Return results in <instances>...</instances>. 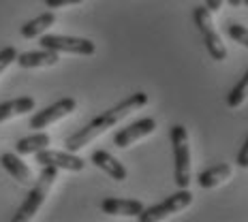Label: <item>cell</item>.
<instances>
[{
    "label": "cell",
    "instance_id": "cell-1",
    "mask_svg": "<svg viewBox=\"0 0 248 222\" xmlns=\"http://www.w3.org/2000/svg\"><path fill=\"white\" fill-rule=\"evenodd\" d=\"M146 105H148V94L146 92H135V94H131L128 99L120 101L116 107L103 111L101 116H96L94 120H90L84 128H79V131L73 133L71 137H66L64 148L69 149V152H79L81 148L88 146L90 141H94L99 135H103L105 131L113 128L118 122H122L124 118L131 116L135 109H141V107H146Z\"/></svg>",
    "mask_w": 248,
    "mask_h": 222
},
{
    "label": "cell",
    "instance_id": "cell-2",
    "mask_svg": "<svg viewBox=\"0 0 248 222\" xmlns=\"http://www.w3.org/2000/svg\"><path fill=\"white\" fill-rule=\"evenodd\" d=\"M56 178H58V169L51 167V164H43V169H41L39 173V179L32 184V188H30L28 197L24 199V203L19 205V209L15 211L13 216V222H26L30 218H34V214L41 209V205L45 203V197H47L49 188L54 186Z\"/></svg>",
    "mask_w": 248,
    "mask_h": 222
},
{
    "label": "cell",
    "instance_id": "cell-3",
    "mask_svg": "<svg viewBox=\"0 0 248 222\" xmlns=\"http://www.w3.org/2000/svg\"><path fill=\"white\" fill-rule=\"evenodd\" d=\"M173 146V163H175V186L188 188L190 186V146H188V131L182 124L171 126L169 133Z\"/></svg>",
    "mask_w": 248,
    "mask_h": 222
},
{
    "label": "cell",
    "instance_id": "cell-4",
    "mask_svg": "<svg viewBox=\"0 0 248 222\" xmlns=\"http://www.w3.org/2000/svg\"><path fill=\"white\" fill-rule=\"evenodd\" d=\"M193 22H195V26H197L201 39H203L210 58L216 60V62H223L227 58V47H225L223 39H220V34L216 32V28H214L212 11L205 7V4H197V7L193 9Z\"/></svg>",
    "mask_w": 248,
    "mask_h": 222
},
{
    "label": "cell",
    "instance_id": "cell-5",
    "mask_svg": "<svg viewBox=\"0 0 248 222\" xmlns=\"http://www.w3.org/2000/svg\"><path fill=\"white\" fill-rule=\"evenodd\" d=\"M190 203H193V192H190L188 188H178V192L169 194V197L165 201H161V203L143 209L141 214H139V220L141 222H158V220L167 218V216L186 209Z\"/></svg>",
    "mask_w": 248,
    "mask_h": 222
},
{
    "label": "cell",
    "instance_id": "cell-6",
    "mask_svg": "<svg viewBox=\"0 0 248 222\" xmlns=\"http://www.w3.org/2000/svg\"><path fill=\"white\" fill-rule=\"evenodd\" d=\"M41 47L58 51V54H77V56H92L96 51V45L90 39L81 37H64V34H41Z\"/></svg>",
    "mask_w": 248,
    "mask_h": 222
},
{
    "label": "cell",
    "instance_id": "cell-7",
    "mask_svg": "<svg viewBox=\"0 0 248 222\" xmlns=\"http://www.w3.org/2000/svg\"><path fill=\"white\" fill-rule=\"evenodd\" d=\"M77 109V101L71 99V96H66V99H60L58 103H54V105L45 107V109L37 111L32 118H30V128H34V131H39V128H47L49 124L62 120V118L71 116Z\"/></svg>",
    "mask_w": 248,
    "mask_h": 222
},
{
    "label": "cell",
    "instance_id": "cell-8",
    "mask_svg": "<svg viewBox=\"0 0 248 222\" xmlns=\"http://www.w3.org/2000/svg\"><path fill=\"white\" fill-rule=\"evenodd\" d=\"M37 163L43 167V164H51L56 169H64V171H84L86 167V161L79 156H75V152H58V149H39L37 154Z\"/></svg>",
    "mask_w": 248,
    "mask_h": 222
},
{
    "label": "cell",
    "instance_id": "cell-9",
    "mask_svg": "<svg viewBox=\"0 0 248 222\" xmlns=\"http://www.w3.org/2000/svg\"><path fill=\"white\" fill-rule=\"evenodd\" d=\"M154 131H156V120H154V118H141V120L120 128V131L113 135V146L116 148H128L135 141H139V139L152 135Z\"/></svg>",
    "mask_w": 248,
    "mask_h": 222
},
{
    "label": "cell",
    "instance_id": "cell-10",
    "mask_svg": "<svg viewBox=\"0 0 248 222\" xmlns=\"http://www.w3.org/2000/svg\"><path fill=\"white\" fill-rule=\"evenodd\" d=\"M90 163L94 164V167H99L103 173H107L111 179H116V182H124V179L128 178L126 167H124L113 154L107 152V149H94V152L90 154Z\"/></svg>",
    "mask_w": 248,
    "mask_h": 222
},
{
    "label": "cell",
    "instance_id": "cell-11",
    "mask_svg": "<svg viewBox=\"0 0 248 222\" xmlns=\"http://www.w3.org/2000/svg\"><path fill=\"white\" fill-rule=\"evenodd\" d=\"M101 209L103 214H109V216H135L139 218L143 209V203L137 199H103L101 201Z\"/></svg>",
    "mask_w": 248,
    "mask_h": 222
},
{
    "label": "cell",
    "instance_id": "cell-12",
    "mask_svg": "<svg viewBox=\"0 0 248 222\" xmlns=\"http://www.w3.org/2000/svg\"><path fill=\"white\" fill-rule=\"evenodd\" d=\"M60 54L51 49H39V51H24V54H17V64L22 69H43V66H54L58 64Z\"/></svg>",
    "mask_w": 248,
    "mask_h": 222
},
{
    "label": "cell",
    "instance_id": "cell-13",
    "mask_svg": "<svg viewBox=\"0 0 248 222\" xmlns=\"http://www.w3.org/2000/svg\"><path fill=\"white\" fill-rule=\"evenodd\" d=\"M0 164L4 167V171L11 175L13 179H17L19 184H32V171H30V167L26 164L22 158H19L17 152H7L0 156Z\"/></svg>",
    "mask_w": 248,
    "mask_h": 222
},
{
    "label": "cell",
    "instance_id": "cell-14",
    "mask_svg": "<svg viewBox=\"0 0 248 222\" xmlns=\"http://www.w3.org/2000/svg\"><path fill=\"white\" fill-rule=\"evenodd\" d=\"M233 175V167L227 163H220V164H214V167L205 169L203 173H199L197 178V184L201 186V188L210 190V188H216V186H220L223 182H227V179Z\"/></svg>",
    "mask_w": 248,
    "mask_h": 222
},
{
    "label": "cell",
    "instance_id": "cell-15",
    "mask_svg": "<svg viewBox=\"0 0 248 222\" xmlns=\"http://www.w3.org/2000/svg\"><path fill=\"white\" fill-rule=\"evenodd\" d=\"M54 24H56L54 11H45V13H41L39 17H34V19H30V22H26L22 28H19V34H22L24 39H37V37H41V34L47 32V30H49Z\"/></svg>",
    "mask_w": 248,
    "mask_h": 222
},
{
    "label": "cell",
    "instance_id": "cell-16",
    "mask_svg": "<svg viewBox=\"0 0 248 222\" xmlns=\"http://www.w3.org/2000/svg\"><path fill=\"white\" fill-rule=\"evenodd\" d=\"M34 105L37 103H34L32 96H19V99L0 103V122L11 120L15 116H24L28 111H34Z\"/></svg>",
    "mask_w": 248,
    "mask_h": 222
},
{
    "label": "cell",
    "instance_id": "cell-17",
    "mask_svg": "<svg viewBox=\"0 0 248 222\" xmlns=\"http://www.w3.org/2000/svg\"><path fill=\"white\" fill-rule=\"evenodd\" d=\"M51 143V137L47 133H34V135L22 137L17 143H15V152L19 156H26V154H37L39 149H45Z\"/></svg>",
    "mask_w": 248,
    "mask_h": 222
},
{
    "label": "cell",
    "instance_id": "cell-18",
    "mask_svg": "<svg viewBox=\"0 0 248 222\" xmlns=\"http://www.w3.org/2000/svg\"><path fill=\"white\" fill-rule=\"evenodd\" d=\"M246 99H248V71L242 75V79L229 90V94H227V107L237 109L240 105H244Z\"/></svg>",
    "mask_w": 248,
    "mask_h": 222
},
{
    "label": "cell",
    "instance_id": "cell-19",
    "mask_svg": "<svg viewBox=\"0 0 248 222\" xmlns=\"http://www.w3.org/2000/svg\"><path fill=\"white\" fill-rule=\"evenodd\" d=\"M225 32H227V37H229V39H233L235 43L244 45V47L248 49V28H246V26L229 22L225 26Z\"/></svg>",
    "mask_w": 248,
    "mask_h": 222
},
{
    "label": "cell",
    "instance_id": "cell-20",
    "mask_svg": "<svg viewBox=\"0 0 248 222\" xmlns=\"http://www.w3.org/2000/svg\"><path fill=\"white\" fill-rule=\"evenodd\" d=\"M15 60H17V49H15L13 45L0 49V75H2V71H7Z\"/></svg>",
    "mask_w": 248,
    "mask_h": 222
},
{
    "label": "cell",
    "instance_id": "cell-21",
    "mask_svg": "<svg viewBox=\"0 0 248 222\" xmlns=\"http://www.w3.org/2000/svg\"><path fill=\"white\" fill-rule=\"evenodd\" d=\"M235 163H237V167L248 169V137L244 139V146H242V149H240V152H237Z\"/></svg>",
    "mask_w": 248,
    "mask_h": 222
},
{
    "label": "cell",
    "instance_id": "cell-22",
    "mask_svg": "<svg viewBox=\"0 0 248 222\" xmlns=\"http://www.w3.org/2000/svg\"><path fill=\"white\" fill-rule=\"evenodd\" d=\"M84 0H45L47 9H60V7H69V4H79Z\"/></svg>",
    "mask_w": 248,
    "mask_h": 222
},
{
    "label": "cell",
    "instance_id": "cell-23",
    "mask_svg": "<svg viewBox=\"0 0 248 222\" xmlns=\"http://www.w3.org/2000/svg\"><path fill=\"white\" fill-rule=\"evenodd\" d=\"M223 2H225V0H205V7H208L212 13H216L220 7H223Z\"/></svg>",
    "mask_w": 248,
    "mask_h": 222
},
{
    "label": "cell",
    "instance_id": "cell-24",
    "mask_svg": "<svg viewBox=\"0 0 248 222\" xmlns=\"http://www.w3.org/2000/svg\"><path fill=\"white\" fill-rule=\"evenodd\" d=\"M227 2H229L233 9H237V7H242V2H244V0H227Z\"/></svg>",
    "mask_w": 248,
    "mask_h": 222
},
{
    "label": "cell",
    "instance_id": "cell-25",
    "mask_svg": "<svg viewBox=\"0 0 248 222\" xmlns=\"http://www.w3.org/2000/svg\"><path fill=\"white\" fill-rule=\"evenodd\" d=\"M242 4H246V7H248V0H244V2H242Z\"/></svg>",
    "mask_w": 248,
    "mask_h": 222
}]
</instances>
